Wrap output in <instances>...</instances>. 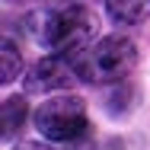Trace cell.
Returning <instances> with one entry per match:
<instances>
[{
    "label": "cell",
    "instance_id": "6",
    "mask_svg": "<svg viewBox=\"0 0 150 150\" xmlns=\"http://www.w3.org/2000/svg\"><path fill=\"white\" fill-rule=\"evenodd\" d=\"M105 10L121 26H137L150 16V0H105Z\"/></svg>",
    "mask_w": 150,
    "mask_h": 150
},
{
    "label": "cell",
    "instance_id": "3",
    "mask_svg": "<svg viewBox=\"0 0 150 150\" xmlns=\"http://www.w3.org/2000/svg\"><path fill=\"white\" fill-rule=\"evenodd\" d=\"M32 121L38 128V134L51 144H77L80 137L90 134V115H86V102L80 96L61 93L45 99L35 112Z\"/></svg>",
    "mask_w": 150,
    "mask_h": 150
},
{
    "label": "cell",
    "instance_id": "1",
    "mask_svg": "<svg viewBox=\"0 0 150 150\" xmlns=\"http://www.w3.org/2000/svg\"><path fill=\"white\" fill-rule=\"evenodd\" d=\"M77 77L86 83H121L137 64V48L125 35H105L93 42L90 48L70 54Z\"/></svg>",
    "mask_w": 150,
    "mask_h": 150
},
{
    "label": "cell",
    "instance_id": "2",
    "mask_svg": "<svg viewBox=\"0 0 150 150\" xmlns=\"http://www.w3.org/2000/svg\"><path fill=\"white\" fill-rule=\"evenodd\" d=\"M96 35H99V16L86 3H70V6L48 13L38 29L42 45L58 54H77V51L90 48Z\"/></svg>",
    "mask_w": 150,
    "mask_h": 150
},
{
    "label": "cell",
    "instance_id": "7",
    "mask_svg": "<svg viewBox=\"0 0 150 150\" xmlns=\"http://www.w3.org/2000/svg\"><path fill=\"white\" fill-rule=\"evenodd\" d=\"M23 74V54L16 48V42H3V67H0V80L3 83H13L16 77Z\"/></svg>",
    "mask_w": 150,
    "mask_h": 150
},
{
    "label": "cell",
    "instance_id": "5",
    "mask_svg": "<svg viewBox=\"0 0 150 150\" xmlns=\"http://www.w3.org/2000/svg\"><path fill=\"white\" fill-rule=\"evenodd\" d=\"M29 118V102L26 96H6L3 99V109H0V125H3V141H13L23 125Z\"/></svg>",
    "mask_w": 150,
    "mask_h": 150
},
{
    "label": "cell",
    "instance_id": "8",
    "mask_svg": "<svg viewBox=\"0 0 150 150\" xmlns=\"http://www.w3.org/2000/svg\"><path fill=\"white\" fill-rule=\"evenodd\" d=\"M13 150H51L48 144H38V141H23V144H16Z\"/></svg>",
    "mask_w": 150,
    "mask_h": 150
},
{
    "label": "cell",
    "instance_id": "4",
    "mask_svg": "<svg viewBox=\"0 0 150 150\" xmlns=\"http://www.w3.org/2000/svg\"><path fill=\"white\" fill-rule=\"evenodd\" d=\"M74 80H77V67H74L70 54H58V51H51V54L38 58L29 67V74H26L23 83H26V93L48 96V93L67 90Z\"/></svg>",
    "mask_w": 150,
    "mask_h": 150
},
{
    "label": "cell",
    "instance_id": "9",
    "mask_svg": "<svg viewBox=\"0 0 150 150\" xmlns=\"http://www.w3.org/2000/svg\"><path fill=\"white\" fill-rule=\"evenodd\" d=\"M10 3H16V0H10Z\"/></svg>",
    "mask_w": 150,
    "mask_h": 150
}]
</instances>
